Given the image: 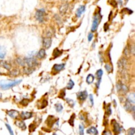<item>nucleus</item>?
Listing matches in <instances>:
<instances>
[{
  "label": "nucleus",
  "mask_w": 135,
  "mask_h": 135,
  "mask_svg": "<svg viewBox=\"0 0 135 135\" xmlns=\"http://www.w3.org/2000/svg\"><path fill=\"white\" fill-rule=\"evenodd\" d=\"M22 82V80H0V88L2 90H8L13 87L15 86L17 84H20Z\"/></svg>",
  "instance_id": "nucleus-1"
},
{
  "label": "nucleus",
  "mask_w": 135,
  "mask_h": 135,
  "mask_svg": "<svg viewBox=\"0 0 135 135\" xmlns=\"http://www.w3.org/2000/svg\"><path fill=\"white\" fill-rule=\"evenodd\" d=\"M102 18V16L101 15L100 13H97L94 15V20H93L92 25L91 31L92 32H95L97 31V28H98V26H99V24L100 22L101 19Z\"/></svg>",
  "instance_id": "nucleus-2"
},
{
  "label": "nucleus",
  "mask_w": 135,
  "mask_h": 135,
  "mask_svg": "<svg viewBox=\"0 0 135 135\" xmlns=\"http://www.w3.org/2000/svg\"><path fill=\"white\" fill-rule=\"evenodd\" d=\"M46 11L44 9H38L36 12L35 17L36 19L40 23H42L45 21V16H46Z\"/></svg>",
  "instance_id": "nucleus-3"
},
{
  "label": "nucleus",
  "mask_w": 135,
  "mask_h": 135,
  "mask_svg": "<svg viewBox=\"0 0 135 135\" xmlns=\"http://www.w3.org/2000/svg\"><path fill=\"white\" fill-rule=\"evenodd\" d=\"M118 69L120 71V73H123L125 74V72H126L127 68V61L126 58L123 57L122 59H121L119 61H118Z\"/></svg>",
  "instance_id": "nucleus-4"
},
{
  "label": "nucleus",
  "mask_w": 135,
  "mask_h": 135,
  "mask_svg": "<svg viewBox=\"0 0 135 135\" xmlns=\"http://www.w3.org/2000/svg\"><path fill=\"white\" fill-rule=\"evenodd\" d=\"M111 125L113 127V131L115 135H118L121 132L123 128H122L121 126L120 125L119 123L116 121L115 119L111 120Z\"/></svg>",
  "instance_id": "nucleus-5"
},
{
  "label": "nucleus",
  "mask_w": 135,
  "mask_h": 135,
  "mask_svg": "<svg viewBox=\"0 0 135 135\" xmlns=\"http://www.w3.org/2000/svg\"><path fill=\"white\" fill-rule=\"evenodd\" d=\"M25 64L27 65L29 68H32L36 67L38 65V61L34 57H26L24 59Z\"/></svg>",
  "instance_id": "nucleus-6"
},
{
  "label": "nucleus",
  "mask_w": 135,
  "mask_h": 135,
  "mask_svg": "<svg viewBox=\"0 0 135 135\" xmlns=\"http://www.w3.org/2000/svg\"><path fill=\"white\" fill-rule=\"evenodd\" d=\"M52 44V40L51 38L46 37L43 39V46L46 49H49Z\"/></svg>",
  "instance_id": "nucleus-7"
},
{
  "label": "nucleus",
  "mask_w": 135,
  "mask_h": 135,
  "mask_svg": "<svg viewBox=\"0 0 135 135\" xmlns=\"http://www.w3.org/2000/svg\"><path fill=\"white\" fill-rule=\"evenodd\" d=\"M77 97L80 101H84L88 97V92L86 90L80 92L77 94Z\"/></svg>",
  "instance_id": "nucleus-8"
},
{
  "label": "nucleus",
  "mask_w": 135,
  "mask_h": 135,
  "mask_svg": "<svg viewBox=\"0 0 135 135\" xmlns=\"http://www.w3.org/2000/svg\"><path fill=\"white\" fill-rule=\"evenodd\" d=\"M7 115H8L9 117H11L13 119H16L18 118V117L19 116V112L17 110H15V109H11V110L7 111Z\"/></svg>",
  "instance_id": "nucleus-9"
},
{
  "label": "nucleus",
  "mask_w": 135,
  "mask_h": 135,
  "mask_svg": "<svg viewBox=\"0 0 135 135\" xmlns=\"http://www.w3.org/2000/svg\"><path fill=\"white\" fill-rule=\"evenodd\" d=\"M19 115L22 120H26L28 119H31L32 117V115H33V114L31 112L22 111Z\"/></svg>",
  "instance_id": "nucleus-10"
},
{
  "label": "nucleus",
  "mask_w": 135,
  "mask_h": 135,
  "mask_svg": "<svg viewBox=\"0 0 135 135\" xmlns=\"http://www.w3.org/2000/svg\"><path fill=\"white\" fill-rule=\"evenodd\" d=\"M102 75H103V71H102V69H99V70L97 71L96 76H97V79H98V83H97L96 84L97 89L99 88V84H100V83H101V80H102Z\"/></svg>",
  "instance_id": "nucleus-11"
},
{
  "label": "nucleus",
  "mask_w": 135,
  "mask_h": 135,
  "mask_svg": "<svg viewBox=\"0 0 135 135\" xmlns=\"http://www.w3.org/2000/svg\"><path fill=\"white\" fill-rule=\"evenodd\" d=\"M56 123V119L54 116H49L48 118L47 119L46 123L50 127H52Z\"/></svg>",
  "instance_id": "nucleus-12"
},
{
  "label": "nucleus",
  "mask_w": 135,
  "mask_h": 135,
  "mask_svg": "<svg viewBox=\"0 0 135 135\" xmlns=\"http://www.w3.org/2000/svg\"><path fill=\"white\" fill-rule=\"evenodd\" d=\"M125 108V109L127 111H134V105H133L132 104V103H131V102H129L128 101H126L125 102V104L124 105Z\"/></svg>",
  "instance_id": "nucleus-13"
},
{
  "label": "nucleus",
  "mask_w": 135,
  "mask_h": 135,
  "mask_svg": "<svg viewBox=\"0 0 135 135\" xmlns=\"http://www.w3.org/2000/svg\"><path fill=\"white\" fill-rule=\"evenodd\" d=\"M15 123V125L19 127V128H20L21 129H22V131H25V130H26V124H25V122H24L23 121H21V120H17Z\"/></svg>",
  "instance_id": "nucleus-14"
},
{
  "label": "nucleus",
  "mask_w": 135,
  "mask_h": 135,
  "mask_svg": "<svg viewBox=\"0 0 135 135\" xmlns=\"http://www.w3.org/2000/svg\"><path fill=\"white\" fill-rule=\"evenodd\" d=\"M0 67L4 68L6 70L9 71L11 69V65L9 63L5 61H0Z\"/></svg>",
  "instance_id": "nucleus-15"
},
{
  "label": "nucleus",
  "mask_w": 135,
  "mask_h": 135,
  "mask_svg": "<svg viewBox=\"0 0 135 135\" xmlns=\"http://www.w3.org/2000/svg\"><path fill=\"white\" fill-rule=\"evenodd\" d=\"M64 68H65V64L61 63V64H55L54 65V70L55 72H60L61 71L63 70Z\"/></svg>",
  "instance_id": "nucleus-16"
},
{
  "label": "nucleus",
  "mask_w": 135,
  "mask_h": 135,
  "mask_svg": "<svg viewBox=\"0 0 135 135\" xmlns=\"http://www.w3.org/2000/svg\"><path fill=\"white\" fill-rule=\"evenodd\" d=\"M87 134H93V135H98V131L97 128L94 127H90L89 128L86 130Z\"/></svg>",
  "instance_id": "nucleus-17"
},
{
  "label": "nucleus",
  "mask_w": 135,
  "mask_h": 135,
  "mask_svg": "<svg viewBox=\"0 0 135 135\" xmlns=\"http://www.w3.org/2000/svg\"><path fill=\"white\" fill-rule=\"evenodd\" d=\"M86 9V7L85 5H81L77 9L76 12V16L77 17H80V16L82 15V14L85 11Z\"/></svg>",
  "instance_id": "nucleus-18"
},
{
  "label": "nucleus",
  "mask_w": 135,
  "mask_h": 135,
  "mask_svg": "<svg viewBox=\"0 0 135 135\" xmlns=\"http://www.w3.org/2000/svg\"><path fill=\"white\" fill-rule=\"evenodd\" d=\"M68 7H69V5L68 3H64V4L61 5L60 8H59V11H60V13L64 15L65 13L67 12L68 9Z\"/></svg>",
  "instance_id": "nucleus-19"
},
{
  "label": "nucleus",
  "mask_w": 135,
  "mask_h": 135,
  "mask_svg": "<svg viewBox=\"0 0 135 135\" xmlns=\"http://www.w3.org/2000/svg\"><path fill=\"white\" fill-rule=\"evenodd\" d=\"M46 50L44 49H41L40 51H38L37 54V57L39 59H44V58L46 57Z\"/></svg>",
  "instance_id": "nucleus-20"
},
{
  "label": "nucleus",
  "mask_w": 135,
  "mask_h": 135,
  "mask_svg": "<svg viewBox=\"0 0 135 135\" xmlns=\"http://www.w3.org/2000/svg\"><path fill=\"white\" fill-rule=\"evenodd\" d=\"M127 101H128L129 102H131L132 104H134L135 103V95L134 93H131L127 97Z\"/></svg>",
  "instance_id": "nucleus-21"
},
{
  "label": "nucleus",
  "mask_w": 135,
  "mask_h": 135,
  "mask_svg": "<svg viewBox=\"0 0 135 135\" xmlns=\"http://www.w3.org/2000/svg\"><path fill=\"white\" fill-rule=\"evenodd\" d=\"M6 49L3 46H0V59H3L6 55Z\"/></svg>",
  "instance_id": "nucleus-22"
},
{
  "label": "nucleus",
  "mask_w": 135,
  "mask_h": 135,
  "mask_svg": "<svg viewBox=\"0 0 135 135\" xmlns=\"http://www.w3.org/2000/svg\"><path fill=\"white\" fill-rule=\"evenodd\" d=\"M94 79H95V77L94 75L92 74H89L86 77V83L89 84H92L94 81Z\"/></svg>",
  "instance_id": "nucleus-23"
},
{
  "label": "nucleus",
  "mask_w": 135,
  "mask_h": 135,
  "mask_svg": "<svg viewBox=\"0 0 135 135\" xmlns=\"http://www.w3.org/2000/svg\"><path fill=\"white\" fill-rule=\"evenodd\" d=\"M62 53L63 51L61 50H59L58 48H55L54 50V52H53V56L55 58L58 57H59L62 54Z\"/></svg>",
  "instance_id": "nucleus-24"
},
{
  "label": "nucleus",
  "mask_w": 135,
  "mask_h": 135,
  "mask_svg": "<svg viewBox=\"0 0 135 135\" xmlns=\"http://www.w3.org/2000/svg\"><path fill=\"white\" fill-rule=\"evenodd\" d=\"M105 69L109 73H111L113 71V66L109 63H107L105 65Z\"/></svg>",
  "instance_id": "nucleus-25"
},
{
  "label": "nucleus",
  "mask_w": 135,
  "mask_h": 135,
  "mask_svg": "<svg viewBox=\"0 0 135 135\" xmlns=\"http://www.w3.org/2000/svg\"><path fill=\"white\" fill-rule=\"evenodd\" d=\"M55 110H56L57 112H59V113H60V112L62 111L63 110V105L61 104V103H56V104L55 105Z\"/></svg>",
  "instance_id": "nucleus-26"
},
{
  "label": "nucleus",
  "mask_w": 135,
  "mask_h": 135,
  "mask_svg": "<svg viewBox=\"0 0 135 135\" xmlns=\"http://www.w3.org/2000/svg\"><path fill=\"white\" fill-rule=\"evenodd\" d=\"M131 48H129L128 46H126L125 48L124 49V52H123V53H124L125 55L127 57H129V55H130V54H131Z\"/></svg>",
  "instance_id": "nucleus-27"
},
{
  "label": "nucleus",
  "mask_w": 135,
  "mask_h": 135,
  "mask_svg": "<svg viewBox=\"0 0 135 135\" xmlns=\"http://www.w3.org/2000/svg\"><path fill=\"white\" fill-rule=\"evenodd\" d=\"M74 81H73L72 79H70L69 81V83H68V84L67 85L66 88L68 90H71V89H73V88L74 87Z\"/></svg>",
  "instance_id": "nucleus-28"
},
{
  "label": "nucleus",
  "mask_w": 135,
  "mask_h": 135,
  "mask_svg": "<svg viewBox=\"0 0 135 135\" xmlns=\"http://www.w3.org/2000/svg\"><path fill=\"white\" fill-rule=\"evenodd\" d=\"M121 91H122L123 94H125L128 91V88L127 87V85H125V84H121V90H120V92Z\"/></svg>",
  "instance_id": "nucleus-29"
},
{
  "label": "nucleus",
  "mask_w": 135,
  "mask_h": 135,
  "mask_svg": "<svg viewBox=\"0 0 135 135\" xmlns=\"http://www.w3.org/2000/svg\"><path fill=\"white\" fill-rule=\"evenodd\" d=\"M74 119H75V115L73 114V115H72L71 117V118L69 119V121H68V122H69V125H70L71 126H72V127H73V126H74Z\"/></svg>",
  "instance_id": "nucleus-30"
},
{
  "label": "nucleus",
  "mask_w": 135,
  "mask_h": 135,
  "mask_svg": "<svg viewBox=\"0 0 135 135\" xmlns=\"http://www.w3.org/2000/svg\"><path fill=\"white\" fill-rule=\"evenodd\" d=\"M66 102H67V103L71 107H72V108H73V107H74V102L73 100V99H70V98H66Z\"/></svg>",
  "instance_id": "nucleus-31"
},
{
  "label": "nucleus",
  "mask_w": 135,
  "mask_h": 135,
  "mask_svg": "<svg viewBox=\"0 0 135 135\" xmlns=\"http://www.w3.org/2000/svg\"><path fill=\"white\" fill-rule=\"evenodd\" d=\"M5 126H6V127H7V130H8L9 132L10 135H14L13 131L12 128H11V126H10L9 124H7V123H5Z\"/></svg>",
  "instance_id": "nucleus-32"
},
{
  "label": "nucleus",
  "mask_w": 135,
  "mask_h": 135,
  "mask_svg": "<svg viewBox=\"0 0 135 135\" xmlns=\"http://www.w3.org/2000/svg\"><path fill=\"white\" fill-rule=\"evenodd\" d=\"M135 133V128H131L128 130L127 135H134Z\"/></svg>",
  "instance_id": "nucleus-33"
},
{
  "label": "nucleus",
  "mask_w": 135,
  "mask_h": 135,
  "mask_svg": "<svg viewBox=\"0 0 135 135\" xmlns=\"http://www.w3.org/2000/svg\"><path fill=\"white\" fill-rule=\"evenodd\" d=\"M111 105H108V108H107L106 111H105V115H107L108 116L111 115Z\"/></svg>",
  "instance_id": "nucleus-34"
},
{
  "label": "nucleus",
  "mask_w": 135,
  "mask_h": 135,
  "mask_svg": "<svg viewBox=\"0 0 135 135\" xmlns=\"http://www.w3.org/2000/svg\"><path fill=\"white\" fill-rule=\"evenodd\" d=\"M17 63H18L20 65H21V66H25V60L22 59L21 58H18V59H17Z\"/></svg>",
  "instance_id": "nucleus-35"
},
{
  "label": "nucleus",
  "mask_w": 135,
  "mask_h": 135,
  "mask_svg": "<svg viewBox=\"0 0 135 135\" xmlns=\"http://www.w3.org/2000/svg\"><path fill=\"white\" fill-rule=\"evenodd\" d=\"M79 135H84V126L79 125Z\"/></svg>",
  "instance_id": "nucleus-36"
},
{
  "label": "nucleus",
  "mask_w": 135,
  "mask_h": 135,
  "mask_svg": "<svg viewBox=\"0 0 135 135\" xmlns=\"http://www.w3.org/2000/svg\"><path fill=\"white\" fill-rule=\"evenodd\" d=\"M36 130V126L34 124H31L29 125V131L30 132H34Z\"/></svg>",
  "instance_id": "nucleus-37"
},
{
  "label": "nucleus",
  "mask_w": 135,
  "mask_h": 135,
  "mask_svg": "<svg viewBox=\"0 0 135 135\" xmlns=\"http://www.w3.org/2000/svg\"><path fill=\"white\" fill-rule=\"evenodd\" d=\"M42 104L43 105H42L41 106L42 109H43V108H46V107L48 105V101L46 100V99H44L42 102Z\"/></svg>",
  "instance_id": "nucleus-38"
},
{
  "label": "nucleus",
  "mask_w": 135,
  "mask_h": 135,
  "mask_svg": "<svg viewBox=\"0 0 135 135\" xmlns=\"http://www.w3.org/2000/svg\"><path fill=\"white\" fill-rule=\"evenodd\" d=\"M102 135H112L111 132L109 130H105L103 132H102Z\"/></svg>",
  "instance_id": "nucleus-39"
},
{
  "label": "nucleus",
  "mask_w": 135,
  "mask_h": 135,
  "mask_svg": "<svg viewBox=\"0 0 135 135\" xmlns=\"http://www.w3.org/2000/svg\"><path fill=\"white\" fill-rule=\"evenodd\" d=\"M89 98L90 101V103H91V105H94V97H93L92 94H90Z\"/></svg>",
  "instance_id": "nucleus-40"
},
{
  "label": "nucleus",
  "mask_w": 135,
  "mask_h": 135,
  "mask_svg": "<svg viewBox=\"0 0 135 135\" xmlns=\"http://www.w3.org/2000/svg\"><path fill=\"white\" fill-rule=\"evenodd\" d=\"M121 83H118L116 85V88H117V90L118 92H120L121 90Z\"/></svg>",
  "instance_id": "nucleus-41"
},
{
  "label": "nucleus",
  "mask_w": 135,
  "mask_h": 135,
  "mask_svg": "<svg viewBox=\"0 0 135 135\" xmlns=\"http://www.w3.org/2000/svg\"><path fill=\"white\" fill-rule=\"evenodd\" d=\"M28 102L29 101L27 99H24L21 102V103L22 105H28Z\"/></svg>",
  "instance_id": "nucleus-42"
},
{
  "label": "nucleus",
  "mask_w": 135,
  "mask_h": 135,
  "mask_svg": "<svg viewBox=\"0 0 135 135\" xmlns=\"http://www.w3.org/2000/svg\"><path fill=\"white\" fill-rule=\"evenodd\" d=\"M93 37H94V34H93V33H89V34H88V41L89 42L92 41V40L93 39Z\"/></svg>",
  "instance_id": "nucleus-43"
},
{
  "label": "nucleus",
  "mask_w": 135,
  "mask_h": 135,
  "mask_svg": "<svg viewBox=\"0 0 135 135\" xmlns=\"http://www.w3.org/2000/svg\"><path fill=\"white\" fill-rule=\"evenodd\" d=\"M65 90H62V91L61 92V93H60V96L59 97L63 98L64 97H65Z\"/></svg>",
  "instance_id": "nucleus-44"
},
{
  "label": "nucleus",
  "mask_w": 135,
  "mask_h": 135,
  "mask_svg": "<svg viewBox=\"0 0 135 135\" xmlns=\"http://www.w3.org/2000/svg\"><path fill=\"white\" fill-rule=\"evenodd\" d=\"M80 119L81 120H83V121H86V119H85V117H84V115H80Z\"/></svg>",
  "instance_id": "nucleus-45"
},
{
  "label": "nucleus",
  "mask_w": 135,
  "mask_h": 135,
  "mask_svg": "<svg viewBox=\"0 0 135 135\" xmlns=\"http://www.w3.org/2000/svg\"><path fill=\"white\" fill-rule=\"evenodd\" d=\"M2 98V93H0V99H1Z\"/></svg>",
  "instance_id": "nucleus-46"
},
{
  "label": "nucleus",
  "mask_w": 135,
  "mask_h": 135,
  "mask_svg": "<svg viewBox=\"0 0 135 135\" xmlns=\"http://www.w3.org/2000/svg\"><path fill=\"white\" fill-rule=\"evenodd\" d=\"M52 135H57V134H55V133H54Z\"/></svg>",
  "instance_id": "nucleus-47"
},
{
  "label": "nucleus",
  "mask_w": 135,
  "mask_h": 135,
  "mask_svg": "<svg viewBox=\"0 0 135 135\" xmlns=\"http://www.w3.org/2000/svg\"><path fill=\"white\" fill-rule=\"evenodd\" d=\"M126 1H128V0H126Z\"/></svg>",
  "instance_id": "nucleus-48"
}]
</instances>
